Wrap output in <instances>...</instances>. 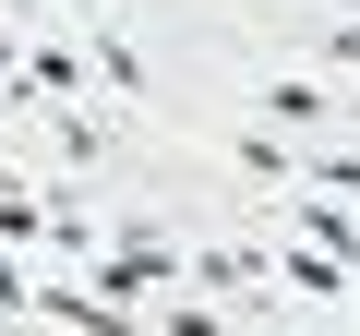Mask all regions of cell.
Wrapping results in <instances>:
<instances>
[{"label": "cell", "instance_id": "ba28073f", "mask_svg": "<svg viewBox=\"0 0 360 336\" xmlns=\"http://www.w3.org/2000/svg\"><path fill=\"white\" fill-rule=\"evenodd\" d=\"M240 168H252V181H288V168H300V156H288L276 132H240Z\"/></svg>", "mask_w": 360, "mask_h": 336}, {"label": "cell", "instance_id": "3957f363", "mask_svg": "<svg viewBox=\"0 0 360 336\" xmlns=\"http://www.w3.org/2000/svg\"><path fill=\"white\" fill-rule=\"evenodd\" d=\"M49 144H60L72 168H108V144H120V132H108V120H96V108L72 96V108H49Z\"/></svg>", "mask_w": 360, "mask_h": 336}, {"label": "cell", "instance_id": "30bf717a", "mask_svg": "<svg viewBox=\"0 0 360 336\" xmlns=\"http://www.w3.org/2000/svg\"><path fill=\"white\" fill-rule=\"evenodd\" d=\"M0 312H37V288L13 276V252H0Z\"/></svg>", "mask_w": 360, "mask_h": 336}, {"label": "cell", "instance_id": "52a82bcc", "mask_svg": "<svg viewBox=\"0 0 360 336\" xmlns=\"http://www.w3.org/2000/svg\"><path fill=\"white\" fill-rule=\"evenodd\" d=\"M0 240H49V205L37 193H0Z\"/></svg>", "mask_w": 360, "mask_h": 336}, {"label": "cell", "instance_id": "9c48e42d", "mask_svg": "<svg viewBox=\"0 0 360 336\" xmlns=\"http://www.w3.org/2000/svg\"><path fill=\"white\" fill-rule=\"evenodd\" d=\"M324 72H360V13H336V25H324Z\"/></svg>", "mask_w": 360, "mask_h": 336}, {"label": "cell", "instance_id": "277c9868", "mask_svg": "<svg viewBox=\"0 0 360 336\" xmlns=\"http://www.w3.org/2000/svg\"><path fill=\"white\" fill-rule=\"evenodd\" d=\"M84 60H96V84H108V96H144V49H132L120 25H96V37H84Z\"/></svg>", "mask_w": 360, "mask_h": 336}, {"label": "cell", "instance_id": "7a4b0ae2", "mask_svg": "<svg viewBox=\"0 0 360 336\" xmlns=\"http://www.w3.org/2000/svg\"><path fill=\"white\" fill-rule=\"evenodd\" d=\"M288 228H300V240H312L324 264H348V276H360V217H348V205H324V193H312V205H300Z\"/></svg>", "mask_w": 360, "mask_h": 336}, {"label": "cell", "instance_id": "8992f818", "mask_svg": "<svg viewBox=\"0 0 360 336\" xmlns=\"http://www.w3.org/2000/svg\"><path fill=\"white\" fill-rule=\"evenodd\" d=\"M156 336H240V324H229L217 300H180V288H168V312H156Z\"/></svg>", "mask_w": 360, "mask_h": 336}, {"label": "cell", "instance_id": "8fae6325", "mask_svg": "<svg viewBox=\"0 0 360 336\" xmlns=\"http://www.w3.org/2000/svg\"><path fill=\"white\" fill-rule=\"evenodd\" d=\"M336 120H348V132H360V96H348V108H336Z\"/></svg>", "mask_w": 360, "mask_h": 336}, {"label": "cell", "instance_id": "5b68a950", "mask_svg": "<svg viewBox=\"0 0 360 336\" xmlns=\"http://www.w3.org/2000/svg\"><path fill=\"white\" fill-rule=\"evenodd\" d=\"M300 120H336V96L324 84H276L264 96V132H300Z\"/></svg>", "mask_w": 360, "mask_h": 336}, {"label": "cell", "instance_id": "6da1fadb", "mask_svg": "<svg viewBox=\"0 0 360 336\" xmlns=\"http://www.w3.org/2000/svg\"><path fill=\"white\" fill-rule=\"evenodd\" d=\"M180 276H193V300H240V288H276L264 240H193V252H180Z\"/></svg>", "mask_w": 360, "mask_h": 336}]
</instances>
